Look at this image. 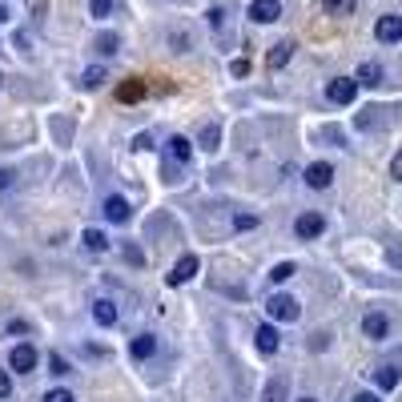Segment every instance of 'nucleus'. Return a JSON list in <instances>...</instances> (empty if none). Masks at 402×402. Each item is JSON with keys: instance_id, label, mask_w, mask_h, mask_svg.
Listing matches in <instances>:
<instances>
[{"instance_id": "nucleus-1", "label": "nucleus", "mask_w": 402, "mask_h": 402, "mask_svg": "<svg viewBox=\"0 0 402 402\" xmlns=\"http://www.w3.org/2000/svg\"><path fill=\"white\" fill-rule=\"evenodd\" d=\"M266 314H270L273 322H294L302 310H298V302H294L289 294H273L270 302H266Z\"/></svg>"}, {"instance_id": "nucleus-2", "label": "nucleus", "mask_w": 402, "mask_h": 402, "mask_svg": "<svg viewBox=\"0 0 402 402\" xmlns=\"http://www.w3.org/2000/svg\"><path fill=\"white\" fill-rule=\"evenodd\" d=\"M326 96H330L334 105H350L354 96H358V80L354 77H334L326 85Z\"/></svg>"}, {"instance_id": "nucleus-3", "label": "nucleus", "mask_w": 402, "mask_h": 402, "mask_svg": "<svg viewBox=\"0 0 402 402\" xmlns=\"http://www.w3.org/2000/svg\"><path fill=\"white\" fill-rule=\"evenodd\" d=\"M322 229H326V217H322V213H302V217L294 222V234H298L302 241H314Z\"/></svg>"}, {"instance_id": "nucleus-4", "label": "nucleus", "mask_w": 402, "mask_h": 402, "mask_svg": "<svg viewBox=\"0 0 402 402\" xmlns=\"http://www.w3.org/2000/svg\"><path fill=\"white\" fill-rule=\"evenodd\" d=\"M36 358H41V354H36L29 342H24V346H13V354H8V366H13L16 374H29V370H36Z\"/></svg>"}, {"instance_id": "nucleus-5", "label": "nucleus", "mask_w": 402, "mask_h": 402, "mask_svg": "<svg viewBox=\"0 0 402 402\" xmlns=\"http://www.w3.org/2000/svg\"><path fill=\"white\" fill-rule=\"evenodd\" d=\"M282 16V0H254L250 4V20H257V24H273Z\"/></svg>"}, {"instance_id": "nucleus-6", "label": "nucleus", "mask_w": 402, "mask_h": 402, "mask_svg": "<svg viewBox=\"0 0 402 402\" xmlns=\"http://www.w3.org/2000/svg\"><path fill=\"white\" fill-rule=\"evenodd\" d=\"M374 36H378L382 45H394V41H402V16H378Z\"/></svg>"}, {"instance_id": "nucleus-7", "label": "nucleus", "mask_w": 402, "mask_h": 402, "mask_svg": "<svg viewBox=\"0 0 402 402\" xmlns=\"http://www.w3.org/2000/svg\"><path fill=\"white\" fill-rule=\"evenodd\" d=\"M362 334H366L370 342H382V338L390 334V322H386V314H378V310H370L366 318H362Z\"/></svg>"}, {"instance_id": "nucleus-8", "label": "nucleus", "mask_w": 402, "mask_h": 402, "mask_svg": "<svg viewBox=\"0 0 402 402\" xmlns=\"http://www.w3.org/2000/svg\"><path fill=\"white\" fill-rule=\"evenodd\" d=\"M334 181V165H326V161H314L310 169H306V185L310 189H326Z\"/></svg>"}, {"instance_id": "nucleus-9", "label": "nucleus", "mask_w": 402, "mask_h": 402, "mask_svg": "<svg viewBox=\"0 0 402 402\" xmlns=\"http://www.w3.org/2000/svg\"><path fill=\"white\" fill-rule=\"evenodd\" d=\"M254 342H257V350L266 354V358H270V354H278V346H282V338H278V330H273L270 322H266V326H257Z\"/></svg>"}, {"instance_id": "nucleus-10", "label": "nucleus", "mask_w": 402, "mask_h": 402, "mask_svg": "<svg viewBox=\"0 0 402 402\" xmlns=\"http://www.w3.org/2000/svg\"><path fill=\"white\" fill-rule=\"evenodd\" d=\"M197 266H201V261H197V254H185V257H181V261L173 266V273H169V286H181V282H189L193 273H197Z\"/></svg>"}, {"instance_id": "nucleus-11", "label": "nucleus", "mask_w": 402, "mask_h": 402, "mask_svg": "<svg viewBox=\"0 0 402 402\" xmlns=\"http://www.w3.org/2000/svg\"><path fill=\"white\" fill-rule=\"evenodd\" d=\"M354 80H358V85H370V89H378V85H382V64H378V61H362Z\"/></svg>"}, {"instance_id": "nucleus-12", "label": "nucleus", "mask_w": 402, "mask_h": 402, "mask_svg": "<svg viewBox=\"0 0 402 402\" xmlns=\"http://www.w3.org/2000/svg\"><path fill=\"white\" fill-rule=\"evenodd\" d=\"M129 213H133V209H129V201L125 197H109V201H105V217H109V222H129Z\"/></svg>"}, {"instance_id": "nucleus-13", "label": "nucleus", "mask_w": 402, "mask_h": 402, "mask_svg": "<svg viewBox=\"0 0 402 402\" xmlns=\"http://www.w3.org/2000/svg\"><path fill=\"white\" fill-rule=\"evenodd\" d=\"M289 57H294V41H282V45H273V48H270V57H266V64H270L273 73H278V69H282V64H286Z\"/></svg>"}, {"instance_id": "nucleus-14", "label": "nucleus", "mask_w": 402, "mask_h": 402, "mask_svg": "<svg viewBox=\"0 0 402 402\" xmlns=\"http://www.w3.org/2000/svg\"><path fill=\"white\" fill-rule=\"evenodd\" d=\"M153 350H157V342H153V334H137V338H133V346H129V354H133L137 362H145V358H149Z\"/></svg>"}, {"instance_id": "nucleus-15", "label": "nucleus", "mask_w": 402, "mask_h": 402, "mask_svg": "<svg viewBox=\"0 0 402 402\" xmlns=\"http://www.w3.org/2000/svg\"><path fill=\"white\" fill-rule=\"evenodd\" d=\"M374 382L382 386V390H394V386L402 382V370L399 366H378L374 370Z\"/></svg>"}, {"instance_id": "nucleus-16", "label": "nucleus", "mask_w": 402, "mask_h": 402, "mask_svg": "<svg viewBox=\"0 0 402 402\" xmlns=\"http://www.w3.org/2000/svg\"><path fill=\"white\" fill-rule=\"evenodd\" d=\"M169 157H173V161H185V165H189L193 141H189V137H169Z\"/></svg>"}, {"instance_id": "nucleus-17", "label": "nucleus", "mask_w": 402, "mask_h": 402, "mask_svg": "<svg viewBox=\"0 0 402 402\" xmlns=\"http://www.w3.org/2000/svg\"><path fill=\"white\" fill-rule=\"evenodd\" d=\"M117 96H121L125 105H133V101H141V96H145V80H141V77H129L125 85H121V93H117Z\"/></svg>"}, {"instance_id": "nucleus-18", "label": "nucleus", "mask_w": 402, "mask_h": 402, "mask_svg": "<svg viewBox=\"0 0 402 402\" xmlns=\"http://www.w3.org/2000/svg\"><path fill=\"white\" fill-rule=\"evenodd\" d=\"M197 145H201V149H217V145H222V129L213 125V121H209V125H201V133H197Z\"/></svg>"}, {"instance_id": "nucleus-19", "label": "nucleus", "mask_w": 402, "mask_h": 402, "mask_svg": "<svg viewBox=\"0 0 402 402\" xmlns=\"http://www.w3.org/2000/svg\"><path fill=\"white\" fill-rule=\"evenodd\" d=\"M322 8H326V16H350L358 0H322Z\"/></svg>"}, {"instance_id": "nucleus-20", "label": "nucleus", "mask_w": 402, "mask_h": 402, "mask_svg": "<svg viewBox=\"0 0 402 402\" xmlns=\"http://www.w3.org/2000/svg\"><path fill=\"white\" fill-rule=\"evenodd\" d=\"M93 318L101 322V326H113V322H117V306L101 298V302H93Z\"/></svg>"}, {"instance_id": "nucleus-21", "label": "nucleus", "mask_w": 402, "mask_h": 402, "mask_svg": "<svg viewBox=\"0 0 402 402\" xmlns=\"http://www.w3.org/2000/svg\"><path fill=\"white\" fill-rule=\"evenodd\" d=\"M294 273H298V266H294V261H278V266L270 270V282H273V286H282V282H289Z\"/></svg>"}, {"instance_id": "nucleus-22", "label": "nucleus", "mask_w": 402, "mask_h": 402, "mask_svg": "<svg viewBox=\"0 0 402 402\" xmlns=\"http://www.w3.org/2000/svg\"><path fill=\"white\" fill-rule=\"evenodd\" d=\"M261 402H286V378H273V382L266 386Z\"/></svg>"}, {"instance_id": "nucleus-23", "label": "nucleus", "mask_w": 402, "mask_h": 402, "mask_svg": "<svg viewBox=\"0 0 402 402\" xmlns=\"http://www.w3.org/2000/svg\"><path fill=\"white\" fill-rule=\"evenodd\" d=\"M85 250H93V254H101V250H105V245H109V241H105V234H101V229H85Z\"/></svg>"}, {"instance_id": "nucleus-24", "label": "nucleus", "mask_w": 402, "mask_h": 402, "mask_svg": "<svg viewBox=\"0 0 402 402\" xmlns=\"http://www.w3.org/2000/svg\"><path fill=\"white\" fill-rule=\"evenodd\" d=\"M121 254H125V261L133 266V270H141V266H145V254L133 245V241H125V245H121Z\"/></svg>"}, {"instance_id": "nucleus-25", "label": "nucleus", "mask_w": 402, "mask_h": 402, "mask_svg": "<svg viewBox=\"0 0 402 402\" xmlns=\"http://www.w3.org/2000/svg\"><path fill=\"white\" fill-rule=\"evenodd\" d=\"M117 45H121V41H117L113 32H101V36H96V52H105V57H109V52H117Z\"/></svg>"}, {"instance_id": "nucleus-26", "label": "nucleus", "mask_w": 402, "mask_h": 402, "mask_svg": "<svg viewBox=\"0 0 402 402\" xmlns=\"http://www.w3.org/2000/svg\"><path fill=\"white\" fill-rule=\"evenodd\" d=\"M101 85H105V69L96 64V69H89V73H85V89H101Z\"/></svg>"}, {"instance_id": "nucleus-27", "label": "nucleus", "mask_w": 402, "mask_h": 402, "mask_svg": "<svg viewBox=\"0 0 402 402\" xmlns=\"http://www.w3.org/2000/svg\"><path fill=\"white\" fill-rule=\"evenodd\" d=\"M89 13H93L96 20H105V16L113 13V0H89Z\"/></svg>"}, {"instance_id": "nucleus-28", "label": "nucleus", "mask_w": 402, "mask_h": 402, "mask_svg": "<svg viewBox=\"0 0 402 402\" xmlns=\"http://www.w3.org/2000/svg\"><path fill=\"white\" fill-rule=\"evenodd\" d=\"M48 370H52V374H73V366L64 362L61 354H52V358H48Z\"/></svg>"}, {"instance_id": "nucleus-29", "label": "nucleus", "mask_w": 402, "mask_h": 402, "mask_svg": "<svg viewBox=\"0 0 402 402\" xmlns=\"http://www.w3.org/2000/svg\"><path fill=\"white\" fill-rule=\"evenodd\" d=\"M254 225H257L254 213H238V217H234V229H254Z\"/></svg>"}, {"instance_id": "nucleus-30", "label": "nucleus", "mask_w": 402, "mask_h": 402, "mask_svg": "<svg viewBox=\"0 0 402 402\" xmlns=\"http://www.w3.org/2000/svg\"><path fill=\"white\" fill-rule=\"evenodd\" d=\"M229 73H234V77H245V73H250V61H245V57H238V61L229 64Z\"/></svg>"}, {"instance_id": "nucleus-31", "label": "nucleus", "mask_w": 402, "mask_h": 402, "mask_svg": "<svg viewBox=\"0 0 402 402\" xmlns=\"http://www.w3.org/2000/svg\"><path fill=\"white\" fill-rule=\"evenodd\" d=\"M45 402H73V394H69V390H48Z\"/></svg>"}, {"instance_id": "nucleus-32", "label": "nucleus", "mask_w": 402, "mask_h": 402, "mask_svg": "<svg viewBox=\"0 0 402 402\" xmlns=\"http://www.w3.org/2000/svg\"><path fill=\"white\" fill-rule=\"evenodd\" d=\"M390 177H394V181H402V149L394 153V161H390Z\"/></svg>"}, {"instance_id": "nucleus-33", "label": "nucleus", "mask_w": 402, "mask_h": 402, "mask_svg": "<svg viewBox=\"0 0 402 402\" xmlns=\"http://www.w3.org/2000/svg\"><path fill=\"white\" fill-rule=\"evenodd\" d=\"M8 394H13V378L0 370V399H8Z\"/></svg>"}, {"instance_id": "nucleus-34", "label": "nucleus", "mask_w": 402, "mask_h": 402, "mask_svg": "<svg viewBox=\"0 0 402 402\" xmlns=\"http://www.w3.org/2000/svg\"><path fill=\"white\" fill-rule=\"evenodd\" d=\"M45 8H48V0H29V13L32 16H45Z\"/></svg>"}, {"instance_id": "nucleus-35", "label": "nucleus", "mask_w": 402, "mask_h": 402, "mask_svg": "<svg viewBox=\"0 0 402 402\" xmlns=\"http://www.w3.org/2000/svg\"><path fill=\"white\" fill-rule=\"evenodd\" d=\"M354 402H378V394H370V390H362V394H354Z\"/></svg>"}, {"instance_id": "nucleus-36", "label": "nucleus", "mask_w": 402, "mask_h": 402, "mask_svg": "<svg viewBox=\"0 0 402 402\" xmlns=\"http://www.w3.org/2000/svg\"><path fill=\"white\" fill-rule=\"evenodd\" d=\"M8 181H13V173H8V169H0V189H4Z\"/></svg>"}, {"instance_id": "nucleus-37", "label": "nucleus", "mask_w": 402, "mask_h": 402, "mask_svg": "<svg viewBox=\"0 0 402 402\" xmlns=\"http://www.w3.org/2000/svg\"><path fill=\"white\" fill-rule=\"evenodd\" d=\"M4 20H8V8H4V4H0V24H4Z\"/></svg>"}, {"instance_id": "nucleus-38", "label": "nucleus", "mask_w": 402, "mask_h": 402, "mask_svg": "<svg viewBox=\"0 0 402 402\" xmlns=\"http://www.w3.org/2000/svg\"><path fill=\"white\" fill-rule=\"evenodd\" d=\"M298 402H318V399H298Z\"/></svg>"}]
</instances>
